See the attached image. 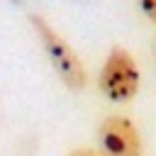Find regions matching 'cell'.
<instances>
[{"label": "cell", "mask_w": 156, "mask_h": 156, "mask_svg": "<svg viewBox=\"0 0 156 156\" xmlns=\"http://www.w3.org/2000/svg\"><path fill=\"white\" fill-rule=\"evenodd\" d=\"M141 85V71L136 58L124 46H112L100 66L98 88L110 102H132Z\"/></svg>", "instance_id": "7a4b0ae2"}, {"label": "cell", "mask_w": 156, "mask_h": 156, "mask_svg": "<svg viewBox=\"0 0 156 156\" xmlns=\"http://www.w3.org/2000/svg\"><path fill=\"white\" fill-rule=\"evenodd\" d=\"M27 20H29V24H32L39 44H41L44 56L49 58L51 68L56 71L58 80H61L68 90H76V93L83 90V88L88 85V71H85L78 51H76V49L66 41V37H61V34L56 32V27H54L49 20H44L41 15L32 12Z\"/></svg>", "instance_id": "6da1fadb"}, {"label": "cell", "mask_w": 156, "mask_h": 156, "mask_svg": "<svg viewBox=\"0 0 156 156\" xmlns=\"http://www.w3.org/2000/svg\"><path fill=\"white\" fill-rule=\"evenodd\" d=\"M144 141L139 127L124 115H107L98 124L100 156H141Z\"/></svg>", "instance_id": "3957f363"}, {"label": "cell", "mask_w": 156, "mask_h": 156, "mask_svg": "<svg viewBox=\"0 0 156 156\" xmlns=\"http://www.w3.org/2000/svg\"><path fill=\"white\" fill-rule=\"evenodd\" d=\"M66 156H100L95 149H88V146H78V149H73V151H68Z\"/></svg>", "instance_id": "5b68a950"}, {"label": "cell", "mask_w": 156, "mask_h": 156, "mask_svg": "<svg viewBox=\"0 0 156 156\" xmlns=\"http://www.w3.org/2000/svg\"><path fill=\"white\" fill-rule=\"evenodd\" d=\"M154 54H156V37H154Z\"/></svg>", "instance_id": "8992f818"}, {"label": "cell", "mask_w": 156, "mask_h": 156, "mask_svg": "<svg viewBox=\"0 0 156 156\" xmlns=\"http://www.w3.org/2000/svg\"><path fill=\"white\" fill-rule=\"evenodd\" d=\"M136 2H139L141 12L146 15V20L156 24V0H136Z\"/></svg>", "instance_id": "277c9868"}]
</instances>
